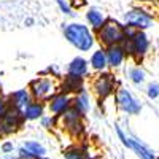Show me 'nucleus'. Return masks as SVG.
Listing matches in <instances>:
<instances>
[{
    "label": "nucleus",
    "instance_id": "f257e3e1",
    "mask_svg": "<svg viewBox=\"0 0 159 159\" xmlns=\"http://www.w3.org/2000/svg\"><path fill=\"white\" fill-rule=\"evenodd\" d=\"M64 35L67 42L80 51H89L94 46V35L88 25L81 22H72L64 27Z\"/></svg>",
    "mask_w": 159,
    "mask_h": 159
},
{
    "label": "nucleus",
    "instance_id": "f03ea898",
    "mask_svg": "<svg viewBox=\"0 0 159 159\" xmlns=\"http://www.w3.org/2000/svg\"><path fill=\"white\" fill-rule=\"evenodd\" d=\"M97 38L99 42L105 46H113V45H123L126 42V37H124V30H123V25L113 21V19H107L105 24L100 27V30L97 32Z\"/></svg>",
    "mask_w": 159,
    "mask_h": 159
},
{
    "label": "nucleus",
    "instance_id": "7ed1b4c3",
    "mask_svg": "<svg viewBox=\"0 0 159 159\" xmlns=\"http://www.w3.org/2000/svg\"><path fill=\"white\" fill-rule=\"evenodd\" d=\"M30 97L35 102L42 103L43 100H49L52 96L56 94V84L51 78H35L30 81Z\"/></svg>",
    "mask_w": 159,
    "mask_h": 159
},
{
    "label": "nucleus",
    "instance_id": "20e7f679",
    "mask_svg": "<svg viewBox=\"0 0 159 159\" xmlns=\"http://www.w3.org/2000/svg\"><path fill=\"white\" fill-rule=\"evenodd\" d=\"M24 121L22 113L19 110H15L8 107L7 113L0 118V137H5V135H11L13 132H16L21 124Z\"/></svg>",
    "mask_w": 159,
    "mask_h": 159
},
{
    "label": "nucleus",
    "instance_id": "39448f33",
    "mask_svg": "<svg viewBox=\"0 0 159 159\" xmlns=\"http://www.w3.org/2000/svg\"><path fill=\"white\" fill-rule=\"evenodd\" d=\"M124 21H126V25L132 29H147L151 25V16L147 15L145 11L142 10H130L124 15Z\"/></svg>",
    "mask_w": 159,
    "mask_h": 159
},
{
    "label": "nucleus",
    "instance_id": "423d86ee",
    "mask_svg": "<svg viewBox=\"0 0 159 159\" xmlns=\"http://www.w3.org/2000/svg\"><path fill=\"white\" fill-rule=\"evenodd\" d=\"M116 132H118V137L123 140V143L126 145L127 148L134 150L140 159H156V156H154V153L151 150H148L147 147H143V145L140 142H137L135 139H130V137L124 135V132L119 129V127H116Z\"/></svg>",
    "mask_w": 159,
    "mask_h": 159
},
{
    "label": "nucleus",
    "instance_id": "0eeeda50",
    "mask_svg": "<svg viewBox=\"0 0 159 159\" xmlns=\"http://www.w3.org/2000/svg\"><path fill=\"white\" fill-rule=\"evenodd\" d=\"M113 89H115V80H113V75H110V73L100 75L99 78L94 80V83H92V91H94L100 99L108 97L113 92Z\"/></svg>",
    "mask_w": 159,
    "mask_h": 159
},
{
    "label": "nucleus",
    "instance_id": "6e6552de",
    "mask_svg": "<svg viewBox=\"0 0 159 159\" xmlns=\"http://www.w3.org/2000/svg\"><path fill=\"white\" fill-rule=\"evenodd\" d=\"M116 99H118V105L123 111L129 113V115H137L140 111V103L130 96V92L127 89H119L118 94H116Z\"/></svg>",
    "mask_w": 159,
    "mask_h": 159
},
{
    "label": "nucleus",
    "instance_id": "1a4fd4ad",
    "mask_svg": "<svg viewBox=\"0 0 159 159\" xmlns=\"http://www.w3.org/2000/svg\"><path fill=\"white\" fill-rule=\"evenodd\" d=\"M48 102H49V111L52 113V116H62L72 107V99L67 94H62V92L54 94Z\"/></svg>",
    "mask_w": 159,
    "mask_h": 159
},
{
    "label": "nucleus",
    "instance_id": "9d476101",
    "mask_svg": "<svg viewBox=\"0 0 159 159\" xmlns=\"http://www.w3.org/2000/svg\"><path fill=\"white\" fill-rule=\"evenodd\" d=\"M30 102H32V97H30V92L27 89H19V91L11 92L8 96V100H7L8 107L19 110V111H22Z\"/></svg>",
    "mask_w": 159,
    "mask_h": 159
},
{
    "label": "nucleus",
    "instance_id": "9b49d317",
    "mask_svg": "<svg viewBox=\"0 0 159 159\" xmlns=\"http://www.w3.org/2000/svg\"><path fill=\"white\" fill-rule=\"evenodd\" d=\"M105 56H107V64L110 65V67L116 69L123 64L126 52H124L121 45H113V46H108L107 49H105Z\"/></svg>",
    "mask_w": 159,
    "mask_h": 159
},
{
    "label": "nucleus",
    "instance_id": "f8f14e48",
    "mask_svg": "<svg viewBox=\"0 0 159 159\" xmlns=\"http://www.w3.org/2000/svg\"><path fill=\"white\" fill-rule=\"evenodd\" d=\"M61 92H62V94H67V96H69V92H75L76 96L81 94V92H84L83 80L67 75L64 78V81L61 83Z\"/></svg>",
    "mask_w": 159,
    "mask_h": 159
},
{
    "label": "nucleus",
    "instance_id": "ddd939ff",
    "mask_svg": "<svg viewBox=\"0 0 159 159\" xmlns=\"http://www.w3.org/2000/svg\"><path fill=\"white\" fill-rule=\"evenodd\" d=\"M130 42H132V49H134V56L137 59H142L143 54L148 51V46H150V42H148L147 35H145L143 32H140V30H137L134 38H130Z\"/></svg>",
    "mask_w": 159,
    "mask_h": 159
},
{
    "label": "nucleus",
    "instance_id": "4468645a",
    "mask_svg": "<svg viewBox=\"0 0 159 159\" xmlns=\"http://www.w3.org/2000/svg\"><path fill=\"white\" fill-rule=\"evenodd\" d=\"M70 76H75V78H80L83 80L86 75H88V61L83 59V57H75L72 59V62L69 64V70H67Z\"/></svg>",
    "mask_w": 159,
    "mask_h": 159
},
{
    "label": "nucleus",
    "instance_id": "2eb2a0df",
    "mask_svg": "<svg viewBox=\"0 0 159 159\" xmlns=\"http://www.w3.org/2000/svg\"><path fill=\"white\" fill-rule=\"evenodd\" d=\"M43 111H45L43 103L32 100L21 113H22V118H24V119H27V121H34V119L42 118V116H43Z\"/></svg>",
    "mask_w": 159,
    "mask_h": 159
},
{
    "label": "nucleus",
    "instance_id": "dca6fc26",
    "mask_svg": "<svg viewBox=\"0 0 159 159\" xmlns=\"http://www.w3.org/2000/svg\"><path fill=\"white\" fill-rule=\"evenodd\" d=\"M86 19H88V22H89V25H91V29L92 30H100V27L105 24V16H103V13L100 11V10H97V8H89L88 10V13H86Z\"/></svg>",
    "mask_w": 159,
    "mask_h": 159
},
{
    "label": "nucleus",
    "instance_id": "f3484780",
    "mask_svg": "<svg viewBox=\"0 0 159 159\" xmlns=\"http://www.w3.org/2000/svg\"><path fill=\"white\" fill-rule=\"evenodd\" d=\"M89 64L91 67L97 70V72H103L105 69H107V56H105V49H97L92 52V56L89 59Z\"/></svg>",
    "mask_w": 159,
    "mask_h": 159
},
{
    "label": "nucleus",
    "instance_id": "a211bd4d",
    "mask_svg": "<svg viewBox=\"0 0 159 159\" xmlns=\"http://www.w3.org/2000/svg\"><path fill=\"white\" fill-rule=\"evenodd\" d=\"M22 148H24L25 151H29V153L34 156V159H42V157L46 156L45 147H43L42 143L35 142V140H27V142H24V143H22Z\"/></svg>",
    "mask_w": 159,
    "mask_h": 159
},
{
    "label": "nucleus",
    "instance_id": "6ab92c4d",
    "mask_svg": "<svg viewBox=\"0 0 159 159\" xmlns=\"http://www.w3.org/2000/svg\"><path fill=\"white\" fill-rule=\"evenodd\" d=\"M64 156L65 159H94L86 147H76V145L65 150Z\"/></svg>",
    "mask_w": 159,
    "mask_h": 159
},
{
    "label": "nucleus",
    "instance_id": "aec40b11",
    "mask_svg": "<svg viewBox=\"0 0 159 159\" xmlns=\"http://www.w3.org/2000/svg\"><path fill=\"white\" fill-rule=\"evenodd\" d=\"M72 107L75 110H78L81 115H84L88 110H89V99L86 96V92H81V94H78L75 96L73 102H72Z\"/></svg>",
    "mask_w": 159,
    "mask_h": 159
},
{
    "label": "nucleus",
    "instance_id": "412c9836",
    "mask_svg": "<svg viewBox=\"0 0 159 159\" xmlns=\"http://www.w3.org/2000/svg\"><path fill=\"white\" fill-rule=\"evenodd\" d=\"M64 127H65V130H69L73 137H80L81 134H84V130H86L81 119H80V121H75V123H70V124H65Z\"/></svg>",
    "mask_w": 159,
    "mask_h": 159
},
{
    "label": "nucleus",
    "instance_id": "4be33fe9",
    "mask_svg": "<svg viewBox=\"0 0 159 159\" xmlns=\"http://www.w3.org/2000/svg\"><path fill=\"white\" fill-rule=\"evenodd\" d=\"M129 75H130V80L134 83H143V80H145V73L139 69V67H135V69H130V72H129Z\"/></svg>",
    "mask_w": 159,
    "mask_h": 159
},
{
    "label": "nucleus",
    "instance_id": "5701e85b",
    "mask_svg": "<svg viewBox=\"0 0 159 159\" xmlns=\"http://www.w3.org/2000/svg\"><path fill=\"white\" fill-rule=\"evenodd\" d=\"M57 5H59V8H61V11L64 13V15H67V16H73L75 15L73 10L69 7V3L65 2V0H57Z\"/></svg>",
    "mask_w": 159,
    "mask_h": 159
},
{
    "label": "nucleus",
    "instance_id": "b1692460",
    "mask_svg": "<svg viewBox=\"0 0 159 159\" xmlns=\"http://www.w3.org/2000/svg\"><path fill=\"white\" fill-rule=\"evenodd\" d=\"M56 123V116H42V126L46 129H51Z\"/></svg>",
    "mask_w": 159,
    "mask_h": 159
},
{
    "label": "nucleus",
    "instance_id": "393cba45",
    "mask_svg": "<svg viewBox=\"0 0 159 159\" xmlns=\"http://www.w3.org/2000/svg\"><path fill=\"white\" fill-rule=\"evenodd\" d=\"M159 96V84H150L148 88V97L150 99H156Z\"/></svg>",
    "mask_w": 159,
    "mask_h": 159
},
{
    "label": "nucleus",
    "instance_id": "a878e982",
    "mask_svg": "<svg viewBox=\"0 0 159 159\" xmlns=\"http://www.w3.org/2000/svg\"><path fill=\"white\" fill-rule=\"evenodd\" d=\"M0 148H2V153H13V150H15V147H13L11 142H3Z\"/></svg>",
    "mask_w": 159,
    "mask_h": 159
},
{
    "label": "nucleus",
    "instance_id": "bb28decb",
    "mask_svg": "<svg viewBox=\"0 0 159 159\" xmlns=\"http://www.w3.org/2000/svg\"><path fill=\"white\" fill-rule=\"evenodd\" d=\"M7 110H8V103H7V100L0 97V118H2V116L7 113Z\"/></svg>",
    "mask_w": 159,
    "mask_h": 159
},
{
    "label": "nucleus",
    "instance_id": "cd10ccee",
    "mask_svg": "<svg viewBox=\"0 0 159 159\" xmlns=\"http://www.w3.org/2000/svg\"><path fill=\"white\" fill-rule=\"evenodd\" d=\"M5 159H19L18 156H10V157H5Z\"/></svg>",
    "mask_w": 159,
    "mask_h": 159
},
{
    "label": "nucleus",
    "instance_id": "c85d7f7f",
    "mask_svg": "<svg viewBox=\"0 0 159 159\" xmlns=\"http://www.w3.org/2000/svg\"><path fill=\"white\" fill-rule=\"evenodd\" d=\"M42 159H46V157H42Z\"/></svg>",
    "mask_w": 159,
    "mask_h": 159
},
{
    "label": "nucleus",
    "instance_id": "c756f323",
    "mask_svg": "<svg viewBox=\"0 0 159 159\" xmlns=\"http://www.w3.org/2000/svg\"><path fill=\"white\" fill-rule=\"evenodd\" d=\"M156 159H159V157H156Z\"/></svg>",
    "mask_w": 159,
    "mask_h": 159
}]
</instances>
